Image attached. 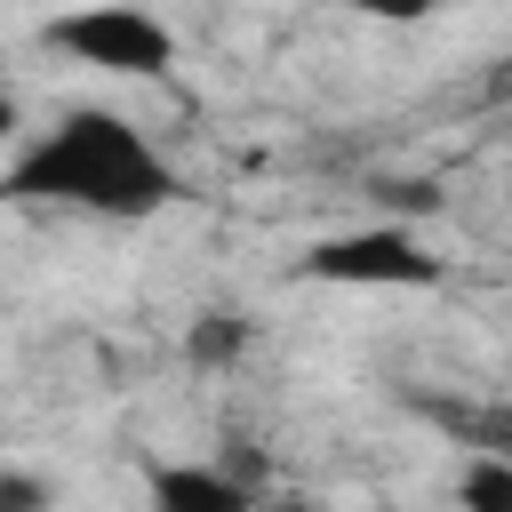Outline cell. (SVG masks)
<instances>
[{"instance_id":"obj_1","label":"cell","mask_w":512,"mask_h":512,"mask_svg":"<svg viewBox=\"0 0 512 512\" xmlns=\"http://www.w3.org/2000/svg\"><path fill=\"white\" fill-rule=\"evenodd\" d=\"M8 192L16 200H72V208H96V216H152L176 192V176L152 160V144L128 120L72 112L48 144H32L8 168Z\"/></svg>"},{"instance_id":"obj_2","label":"cell","mask_w":512,"mask_h":512,"mask_svg":"<svg viewBox=\"0 0 512 512\" xmlns=\"http://www.w3.org/2000/svg\"><path fill=\"white\" fill-rule=\"evenodd\" d=\"M48 40H56L64 56L96 64V72H128V80H152V72H168V56H176L168 32H160L144 8H80V16H56Z\"/></svg>"},{"instance_id":"obj_3","label":"cell","mask_w":512,"mask_h":512,"mask_svg":"<svg viewBox=\"0 0 512 512\" xmlns=\"http://www.w3.org/2000/svg\"><path fill=\"white\" fill-rule=\"evenodd\" d=\"M312 280H344V288H432L440 280V256H424L408 232L376 224V232H336L304 256Z\"/></svg>"},{"instance_id":"obj_4","label":"cell","mask_w":512,"mask_h":512,"mask_svg":"<svg viewBox=\"0 0 512 512\" xmlns=\"http://www.w3.org/2000/svg\"><path fill=\"white\" fill-rule=\"evenodd\" d=\"M152 496H160L168 512H240V504H248V480L200 472V464H168V472H152Z\"/></svg>"},{"instance_id":"obj_5","label":"cell","mask_w":512,"mask_h":512,"mask_svg":"<svg viewBox=\"0 0 512 512\" xmlns=\"http://www.w3.org/2000/svg\"><path fill=\"white\" fill-rule=\"evenodd\" d=\"M464 504H480V512H504V504H512V456H488V464H472V472H464Z\"/></svg>"},{"instance_id":"obj_6","label":"cell","mask_w":512,"mask_h":512,"mask_svg":"<svg viewBox=\"0 0 512 512\" xmlns=\"http://www.w3.org/2000/svg\"><path fill=\"white\" fill-rule=\"evenodd\" d=\"M240 344H248V328H240L232 312H208V320L192 328V360H232Z\"/></svg>"},{"instance_id":"obj_7","label":"cell","mask_w":512,"mask_h":512,"mask_svg":"<svg viewBox=\"0 0 512 512\" xmlns=\"http://www.w3.org/2000/svg\"><path fill=\"white\" fill-rule=\"evenodd\" d=\"M456 432H472L488 456H512V416H448Z\"/></svg>"},{"instance_id":"obj_8","label":"cell","mask_w":512,"mask_h":512,"mask_svg":"<svg viewBox=\"0 0 512 512\" xmlns=\"http://www.w3.org/2000/svg\"><path fill=\"white\" fill-rule=\"evenodd\" d=\"M360 16H384V24H416V16H432V0H352Z\"/></svg>"},{"instance_id":"obj_9","label":"cell","mask_w":512,"mask_h":512,"mask_svg":"<svg viewBox=\"0 0 512 512\" xmlns=\"http://www.w3.org/2000/svg\"><path fill=\"white\" fill-rule=\"evenodd\" d=\"M0 512H40V488L32 480H0Z\"/></svg>"}]
</instances>
